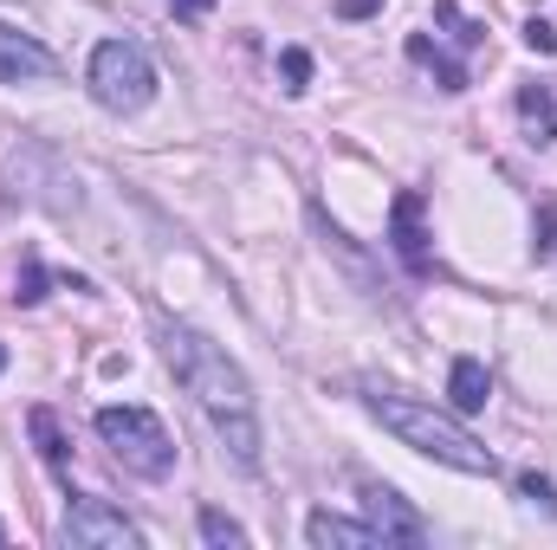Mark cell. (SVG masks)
<instances>
[{"label": "cell", "instance_id": "9c48e42d", "mask_svg": "<svg viewBox=\"0 0 557 550\" xmlns=\"http://www.w3.org/2000/svg\"><path fill=\"white\" fill-rule=\"evenodd\" d=\"M305 538H311L318 550H376L383 545V532H376L370 518L357 525V518H344V512H311V518H305Z\"/></svg>", "mask_w": 557, "mask_h": 550}, {"label": "cell", "instance_id": "277c9868", "mask_svg": "<svg viewBox=\"0 0 557 550\" xmlns=\"http://www.w3.org/2000/svg\"><path fill=\"white\" fill-rule=\"evenodd\" d=\"M85 85H91V98H98L104 111L131 117V111H143V104L156 98V59L143 52L137 39H104V46L91 52Z\"/></svg>", "mask_w": 557, "mask_h": 550}, {"label": "cell", "instance_id": "8992f818", "mask_svg": "<svg viewBox=\"0 0 557 550\" xmlns=\"http://www.w3.org/2000/svg\"><path fill=\"white\" fill-rule=\"evenodd\" d=\"M363 518L383 532V545H428V518L383 479H363Z\"/></svg>", "mask_w": 557, "mask_h": 550}, {"label": "cell", "instance_id": "7a4b0ae2", "mask_svg": "<svg viewBox=\"0 0 557 550\" xmlns=\"http://www.w3.org/2000/svg\"><path fill=\"white\" fill-rule=\"evenodd\" d=\"M370 414H376L403 447H416V453L454 466V473H473V479H493V473H499V453H493L486 440H473L454 414L434 409V402H416V396H403V389H376V396H370Z\"/></svg>", "mask_w": 557, "mask_h": 550}, {"label": "cell", "instance_id": "9a60e30c", "mask_svg": "<svg viewBox=\"0 0 557 550\" xmlns=\"http://www.w3.org/2000/svg\"><path fill=\"white\" fill-rule=\"evenodd\" d=\"M201 538H208V545H247V532H240L227 512H214V505H201Z\"/></svg>", "mask_w": 557, "mask_h": 550}, {"label": "cell", "instance_id": "7c38bea8", "mask_svg": "<svg viewBox=\"0 0 557 550\" xmlns=\"http://www.w3.org/2000/svg\"><path fill=\"white\" fill-rule=\"evenodd\" d=\"M519 117H525V130H532V142L545 149V142H557V104L545 85H525L519 91Z\"/></svg>", "mask_w": 557, "mask_h": 550}, {"label": "cell", "instance_id": "30bf717a", "mask_svg": "<svg viewBox=\"0 0 557 550\" xmlns=\"http://www.w3.org/2000/svg\"><path fill=\"white\" fill-rule=\"evenodd\" d=\"M447 396H454V409H460V414L486 409V396H493L486 363H480V357H454V370H447Z\"/></svg>", "mask_w": 557, "mask_h": 550}, {"label": "cell", "instance_id": "4fadbf2b", "mask_svg": "<svg viewBox=\"0 0 557 550\" xmlns=\"http://www.w3.org/2000/svg\"><path fill=\"white\" fill-rule=\"evenodd\" d=\"M434 26H447V46H454V52H480V46H486V26L467 20L454 0H434Z\"/></svg>", "mask_w": 557, "mask_h": 550}, {"label": "cell", "instance_id": "44dd1931", "mask_svg": "<svg viewBox=\"0 0 557 550\" xmlns=\"http://www.w3.org/2000/svg\"><path fill=\"white\" fill-rule=\"evenodd\" d=\"M370 7H376V0H337V13H344V20H363Z\"/></svg>", "mask_w": 557, "mask_h": 550}, {"label": "cell", "instance_id": "ffe728a7", "mask_svg": "<svg viewBox=\"0 0 557 550\" xmlns=\"http://www.w3.org/2000/svg\"><path fill=\"white\" fill-rule=\"evenodd\" d=\"M162 7H169V13H182V20H201L214 0H162Z\"/></svg>", "mask_w": 557, "mask_h": 550}, {"label": "cell", "instance_id": "d6986e66", "mask_svg": "<svg viewBox=\"0 0 557 550\" xmlns=\"http://www.w3.org/2000/svg\"><path fill=\"white\" fill-rule=\"evenodd\" d=\"M519 492H525L532 505H545V512H557V492H552V479H539V473H525V479H519Z\"/></svg>", "mask_w": 557, "mask_h": 550}, {"label": "cell", "instance_id": "3957f363", "mask_svg": "<svg viewBox=\"0 0 557 550\" xmlns=\"http://www.w3.org/2000/svg\"><path fill=\"white\" fill-rule=\"evenodd\" d=\"M98 434H104V447H111V460H117L124 473H137V479H169L175 440H169V427L149 409H137V402L117 409V402H111V409H98Z\"/></svg>", "mask_w": 557, "mask_h": 550}, {"label": "cell", "instance_id": "603a6c76", "mask_svg": "<svg viewBox=\"0 0 557 550\" xmlns=\"http://www.w3.org/2000/svg\"><path fill=\"white\" fill-rule=\"evenodd\" d=\"M0 370H7V350H0Z\"/></svg>", "mask_w": 557, "mask_h": 550}, {"label": "cell", "instance_id": "ac0fdd59", "mask_svg": "<svg viewBox=\"0 0 557 550\" xmlns=\"http://www.w3.org/2000/svg\"><path fill=\"white\" fill-rule=\"evenodd\" d=\"M525 46H532L539 59H552V52H557V33L545 26V20H525Z\"/></svg>", "mask_w": 557, "mask_h": 550}, {"label": "cell", "instance_id": "5bb4252c", "mask_svg": "<svg viewBox=\"0 0 557 550\" xmlns=\"http://www.w3.org/2000/svg\"><path fill=\"white\" fill-rule=\"evenodd\" d=\"M26 427H33V440H39L46 466L59 473V466H65V434H59V414H52V409H33V414H26Z\"/></svg>", "mask_w": 557, "mask_h": 550}, {"label": "cell", "instance_id": "5b68a950", "mask_svg": "<svg viewBox=\"0 0 557 550\" xmlns=\"http://www.w3.org/2000/svg\"><path fill=\"white\" fill-rule=\"evenodd\" d=\"M65 545H111V550H131L143 545V532L111 505V499H78L72 492V512H65Z\"/></svg>", "mask_w": 557, "mask_h": 550}, {"label": "cell", "instance_id": "8fae6325", "mask_svg": "<svg viewBox=\"0 0 557 550\" xmlns=\"http://www.w3.org/2000/svg\"><path fill=\"white\" fill-rule=\"evenodd\" d=\"M409 59H416V65H434L441 91H467V85H473V78H467V65H460L454 52H441V46H434L428 33H416V39H409Z\"/></svg>", "mask_w": 557, "mask_h": 550}, {"label": "cell", "instance_id": "2e32d148", "mask_svg": "<svg viewBox=\"0 0 557 550\" xmlns=\"http://www.w3.org/2000/svg\"><path fill=\"white\" fill-rule=\"evenodd\" d=\"M46 285H52L46 266H39V260H26V266H20V291H13V304H39V298H46Z\"/></svg>", "mask_w": 557, "mask_h": 550}, {"label": "cell", "instance_id": "52a82bcc", "mask_svg": "<svg viewBox=\"0 0 557 550\" xmlns=\"http://www.w3.org/2000/svg\"><path fill=\"white\" fill-rule=\"evenodd\" d=\"M421 208H428V201H421L416 188L396 195V208H389V247H396V260L416 278H428L434 273V253H428V234H421Z\"/></svg>", "mask_w": 557, "mask_h": 550}, {"label": "cell", "instance_id": "ba28073f", "mask_svg": "<svg viewBox=\"0 0 557 550\" xmlns=\"http://www.w3.org/2000/svg\"><path fill=\"white\" fill-rule=\"evenodd\" d=\"M52 72H59V59L33 33L0 20V85H33V78H52Z\"/></svg>", "mask_w": 557, "mask_h": 550}, {"label": "cell", "instance_id": "e0dca14e", "mask_svg": "<svg viewBox=\"0 0 557 550\" xmlns=\"http://www.w3.org/2000/svg\"><path fill=\"white\" fill-rule=\"evenodd\" d=\"M278 72H285V91H305V78H311V52H305V46H285Z\"/></svg>", "mask_w": 557, "mask_h": 550}, {"label": "cell", "instance_id": "6da1fadb", "mask_svg": "<svg viewBox=\"0 0 557 550\" xmlns=\"http://www.w3.org/2000/svg\"><path fill=\"white\" fill-rule=\"evenodd\" d=\"M162 357H169L175 383H182V389L201 402V414L214 421L221 447H227L247 473H260V414H253V383H247V370H240L214 337H201V330H188V324H162Z\"/></svg>", "mask_w": 557, "mask_h": 550}, {"label": "cell", "instance_id": "7402d4cb", "mask_svg": "<svg viewBox=\"0 0 557 550\" xmlns=\"http://www.w3.org/2000/svg\"><path fill=\"white\" fill-rule=\"evenodd\" d=\"M0 545H7V525H0Z\"/></svg>", "mask_w": 557, "mask_h": 550}]
</instances>
